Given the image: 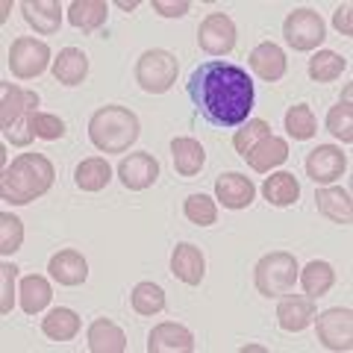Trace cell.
<instances>
[{
	"mask_svg": "<svg viewBox=\"0 0 353 353\" xmlns=\"http://www.w3.org/2000/svg\"><path fill=\"white\" fill-rule=\"evenodd\" d=\"M245 159L256 174H268L271 168H277V165L289 159V145H285V139H280V136H265L259 145H253L245 153Z\"/></svg>",
	"mask_w": 353,
	"mask_h": 353,
	"instance_id": "obj_18",
	"label": "cell"
},
{
	"mask_svg": "<svg viewBox=\"0 0 353 353\" xmlns=\"http://www.w3.org/2000/svg\"><path fill=\"white\" fill-rule=\"evenodd\" d=\"M350 12H353V6H350V3L339 6L336 12H333V27L341 32V36H350V32H353V21H350Z\"/></svg>",
	"mask_w": 353,
	"mask_h": 353,
	"instance_id": "obj_41",
	"label": "cell"
},
{
	"mask_svg": "<svg viewBox=\"0 0 353 353\" xmlns=\"http://www.w3.org/2000/svg\"><path fill=\"white\" fill-rule=\"evenodd\" d=\"M41 333L53 339V341H71L77 333H80V315L74 312V309H53L48 312V318L41 321Z\"/></svg>",
	"mask_w": 353,
	"mask_h": 353,
	"instance_id": "obj_28",
	"label": "cell"
},
{
	"mask_svg": "<svg viewBox=\"0 0 353 353\" xmlns=\"http://www.w3.org/2000/svg\"><path fill=\"white\" fill-rule=\"evenodd\" d=\"M74 180L83 192H101L109 185V180H112V168H109L106 159L92 157V159H83L80 165H77Z\"/></svg>",
	"mask_w": 353,
	"mask_h": 353,
	"instance_id": "obj_27",
	"label": "cell"
},
{
	"mask_svg": "<svg viewBox=\"0 0 353 353\" xmlns=\"http://www.w3.org/2000/svg\"><path fill=\"white\" fill-rule=\"evenodd\" d=\"M347 68V59L336 50H318L312 59H309V77L315 83H333L341 77V71Z\"/></svg>",
	"mask_w": 353,
	"mask_h": 353,
	"instance_id": "obj_31",
	"label": "cell"
},
{
	"mask_svg": "<svg viewBox=\"0 0 353 353\" xmlns=\"http://www.w3.org/2000/svg\"><path fill=\"white\" fill-rule=\"evenodd\" d=\"M50 283L41 277V274H30V277L21 280V309H24L27 315H36L41 312L44 306L50 303Z\"/></svg>",
	"mask_w": 353,
	"mask_h": 353,
	"instance_id": "obj_30",
	"label": "cell"
},
{
	"mask_svg": "<svg viewBox=\"0 0 353 353\" xmlns=\"http://www.w3.org/2000/svg\"><path fill=\"white\" fill-rule=\"evenodd\" d=\"M39 94L27 92L21 85L3 83V101H0V127H3L6 141H12L15 148H27L36 132L30 127V118L36 115Z\"/></svg>",
	"mask_w": 353,
	"mask_h": 353,
	"instance_id": "obj_4",
	"label": "cell"
},
{
	"mask_svg": "<svg viewBox=\"0 0 353 353\" xmlns=\"http://www.w3.org/2000/svg\"><path fill=\"white\" fill-rule=\"evenodd\" d=\"M88 350L92 353H124L127 350V336L115 321L109 318H97L88 327Z\"/></svg>",
	"mask_w": 353,
	"mask_h": 353,
	"instance_id": "obj_20",
	"label": "cell"
},
{
	"mask_svg": "<svg viewBox=\"0 0 353 353\" xmlns=\"http://www.w3.org/2000/svg\"><path fill=\"white\" fill-rule=\"evenodd\" d=\"M327 130L333 132L336 139H341L347 145L353 141V109H350V85L345 88V101H339L327 115Z\"/></svg>",
	"mask_w": 353,
	"mask_h": 353,
	"instance_id": "obj_32",
	"label": "cell"
},
{
	"mask_svg": "<svg viewBox=\"0 0 353 353\" xmlns=\"http://www.w3.org/2000/svg\"><path fill=\"white\" fill-rule=\"evenodd\" d=\"M315 321H318V341L327 350L347 353L353 347V312L350 309H341V306L327 309Z\"/></svg>",
	"mask_w": 353,
	"mask_h": 353,
	"instance_id": "obj_9",
	"label": "cell"
},
{
	"mask_svg": "<svg viewBox=\"0 0 353 353\" xmlns=\"http://www.w3.org/2000/svg\"><path fill=\"white\" fill-rule=\"evenodd\" d=\"M171 274L185 285H201L206 277V259H203L201 248L189 245V241L176 245L171 253Z\"/></svg>",
	"mask_w": 353,
	"mask_h": 353,
	"instance_id": "obj_15",
	"label": "cell"
},
{
	"mask_svg": "<svg viewBox=\"0 0 353 353\" xmlns=\"http://www.w3.org/2000/svg\"><path fill=\"white\" fill-rule=\"evenodd\" d=\"M189 97L209 124L239 127L253 109V83L245 68L221 59L197 65L189 77Z\"/></svg>",
	"mask_w": 353,
	"mask_h": 353,
	"instance_id": "obj_1",
	"label": "cell"
},
{
	"mask_svg": "<svg viewBox=\"0 0 353 353\" xmlns=\"http://www.w3.org/2000/svg\"><path fill=\"white\" fill-rule=\"evenodd\" d=\"M171 157H174V168L180 176H194L201 174L203 162H206V150L197 139H174L171 141Z\"/></svg>",
	"mask_w": 353,
	"mask_h": 353,
	"instance_id": "obj_24",
	"label": "cell"
},
{
	"mask_svg": "<svg viewBox=\"0 0 353 353\" xmlns=\"http://www.w3.org/2000/svg\"><path fill=\"white\" fill-rule=\"evenodd\" d=\"M265 136H271V124H268V121H262V118H253V121H248V124L241 127V130H236L233 148L241 153V157H245V153H248L253 145H259Z\"/></svg>",
	"mask_w": 353,
	"mask_h": 353,
	"instance_id": "obj_36",
	"label": "cell"
},
{
	"mask_svg": "<svg viewBox=\"0 0 353 353\" xmlns=\"http://www.w3.org/2000/svg\"><path fill=\"white\" fill-rule=\"evenodd\" d=\"M130 301H132V309H136L139 315H157L165 309V292L153 283H139L136 289H132Z\"/></svg>",
	"mask_w": 353,
	"mask_h": 353,
	"instance_id": "obj_33",
	"label": "cell"
},
{
	"mask_svg": "<svg viewBox=\"0 0 353 353\" xmlns=\"http://www.w3.org/2000/svg\"><path fill=\"white\" fill-rule=\"evenodd\" d=\"M21 241H24V224H21V218H15L12 212H3L0 215V253L3 256L15 253L21 248Z\"/></svg>",
	"mask_w": 353,
	"mask_h": 353,
	"instance_id": "obj_37",
	"label": "cell"
},
{
	"mask_svg": "<svg viewBox=\"0 0 353 353\" xmlns=\"http://www.w3.org/2000/svg\"><path fill=\"white\" fill-rule=\"evenodd\" d=\"M30 127H32V132H36L39 139H44V141H57V139L65 136V121H62L59 115L36 112V115L30 118Z\"/></svg>",
	"mask_w": 353,
	"mask_h": 353,
	"instance_id": "obj_38",
	"label": "cell"
},
{
	"mask_svg": "<svg viewBox=\"0 0 353 353\" xmlns=\"http://www.w3.org/2000/svg\"><path fill=\"white\" fill-rule=\"evenodd\" d=\"M153 9H157L159 15H165V18H183V15L192 9V3H185V0H180V3H165V0H153Z\"/></svg>",
	"mask_w": 353,
	"mask_h": 353,
	"instance_id": "obj_40",
	"label": "cell"
},
{
	"mask_svg": "<svg viewBox=\"0 0 353 353\" xmlns=\"http://www.w3.org/2000/svg\"><path fill=\"white\" fill-rule=\"evenodd\" d=\"M297 277H301V285H303V292L309 297H324L330 289H333L336 271H333V265H330V262L315 259V262H309L306 268L297 274Z\"/></svg>",
	"mask_w": 353,
	"mask_h": 353,
	"instance_id": "obj_29",
	"label": "cell"
},
{
	"mask_svg": "<svg viewBox=\"0 0 353 353\" xmlns=\"http://www.w3.org/2000/svg\"><path fill=\"white\" fill-rule=\"evenodd\" d=\"M48 271L59 285H83L88 277V262L77 250H59L57 256H50Z\"/></svg>",
	"mask_w": 353,
	"mask_h": 353,
	"instance_id": "obj_19",
	"label": "cell"
},
{
	"mask_svg": "<svg viewBox=\"0 0 353 353\" xmlns=\"http://www.w3.org/2000/svg\"><path fill=\"white\" fill-rule=\"evenodd\" d=\"M176 71H180V62L174 53L153 48L141 53L136 62V83L148 94H165L176 83Z\"/></svg>",
	"mask_w": 353,
	"mask_h": 353,
	"instance_id": "obj_6",
	"label": "cell"
},
{
	"mask_svg": "<svg viewBox=\"0 0 353 353\" xmlns=\"http://www.w3.org/2000/svg\"><path fill=\"white\" fill-rule=\"evenodd\" d=\"M345 171H347V157L336 145H318L306 157V174H309V180L318 185L336 183Z\"/></svg>",
	"mask_w": 353,
	"mask_h": 353,
	"instance_id": "obj_11",
	"label": "cell"
},
{
	"mask_svg": "<svg viewBox=\"0 0 353 353\" xmlns=\"http://www.w3.org/2000/svg\"><path fill=\"white\" fill-rule=\"evenodd\" d=\"M283 36L294 50H315L327 36H324V21L312 9H294L283 21Z\"/></svg>",
	"mask_w": 353,
	"mask_h": 353,
	"instance_id": "obj_8",
	"label": "cell"
},
{
	"mask_svg": "<svg viewBox=\"0 0 353 353\" xmlns=\"http://www.w3.org/2000/svg\"><path fill=\"white\" fill-rule=\"evenodd\" d=\"M21 12H24L27 24L36 32H41V36H53V32H59V27H62L59 0H24Z\"/></svg>",
	"mask_w": 353,
	"mask_h": 353,
	"instance_id": "obj_17",
	"label": "cell"
},
{
	"mask_svg": "<svg viewBox=\"0 0 353 353\" xmlns=\"http://www.w3.org/2000/svg\"><path fill=\"white\" fill-rule=\"evenodd\" d=\"M53 162L41 153H21L12 159V165L3 168V180H0V194L3 201L15 206H27L36 197L48 194L53 185Z\"/></svg>",
	"mask_w": 353,
	"mask_h": 353,
	"instance_id": "obj_2",
	"label": "cell"
},
{
	"mask_svg": "<svg viewBox=\"0 0 353 353\" xmlns=\"http://www.w3.org/2000/svg\"><path fill=\"white\" fill-rule=\"evenodd\" d=\"M285 130H289V136L294 141L312 139L315 136V115H312V109H309L306 103L292 106L289 112H285Z\"/></svg>",
	"mask_w": 353,
	"mask_h": 353,
	"instance_id": "obj_34",
	"label": "cell"
},
{
	"mask_svg": "<svg viewBox=\"0 0 353 353\" xmlns=\"http://www.w3.org/2000/svg\"><path fill=\"white\" fill-rule=\"evenodd\" d=\"M118 176L124 183V189L130 192H145L157 183L159 176V162L150 157V153H130V157L121 159L118 165Z\"/></svg>",
	"mask_w": 353,
	"mask_h": 353,
	"instance_id": "obj_12",
	"label": "cell"
},
{
	"mask_svg": "<svg viewBox=\"0 0 353 353\" xmlns=\"http://www.w3.org/2000/svg\"><path fill=\"white\" fill-rule=\"evenodd\" d=\"M88 74V57L80 48H65L59 57L53 59V77L62 85H80Z\"/></svg>",
	"mask_w": 353,
	"mask_h": 353,
	"instance_id": "obj_23",
	"label": "cell"
},
{
	"mask_svg": "<svg viewBox=\"0 0 353 353\" xmlns=\"http://www.w3.org/2000/svg\"><path fill=\"white\" fill-rule=\"evenodd\" d=\"M48 65H50V48L39 39L21 36L9 48V71L18 80H32V77L44 74Z\"/></svg>",
	"mask_w": 353,
	"mask_h": 353,
	"instance_id": "obj_7",
	"label": "cell"
},
{
	"mask_svg": "<svg viewBox=\"0 0 353 353\" xmlns=\"http://www.w3.org/2000/svg\"><path fill=\"white\" fill-rule=\"evenodd\" d=\"M250 68L256 71L259 80L277 83L285 74V53L274 41H262L259 48H253V53H250Z\"/></svg>",
	"mask_w": 353,
	"mask_h": 353,
	"instance_id": "obj_21",
	"label": "cell"
},
{
	"mask_svg": "<svg viewBox=\"0 0 353 353\" xmlns=\"http://www.w3.org/2000/svg\"><path fill=\"white\" fill-rule=\"evenodd\" d=\"M106 15H109L106 0H74L68 6V21L83 32L101 30L106 24Z\"/></svg>",
	"mask_w": 353,
	"mask_h": 353,
	"instance_id": "obj_25",
	"label": "cell"
},
{
	"mask_svg": "<svg viewBox=\"0 0 353 353\" xmlns=\"http://www.w3.org/2000/svg\"><path fill=\"white\" fill-rule=\"evenodd\" d=\"M256 197V185L250 183V176L245 174H221L215 180V201H221L227 209H248Z\"/></svg>",
	"mask_w": 353,
	"mask_h": 353,
	"instance_id": "obj_14",
	"label": "cell"
},
{
	"mask_svg": "<svg viewBox=\"0 0 353 353\" xmlns=\"http://www.w3.org/2000/svg\"><path fill=\"white\" fill-rule=\"evenodd\" d=\"M15 274L18 268L15 265H0V277H3V294H0V312L9 315L12 312V289H15Z\"/></svg>",
	"mask_w": 353,
	"mask_h": 353,
	"instance_id": "obj_39",
	"label": "cell"
},
{
	"mask_svg": "<svg viewBox=\"0 0 353 353\" xmlns=\"http://www.w3.org/2000/svg\"><path fill=\"white\" fill-rule=\"evenodd\" d=\"M315 297L309 294H289L283 297L280 306H277V321L285 333H301L309 324L315 321Z\"/></svg>",
	"mask_w": 353,
	"mask_h": 353,
	"instance_id": "obj_13",
	"label": "cell"
},
{
	"mask_svg": "<svg viewBox=\"0 0 353 353\" xmlns=\"http://www.w3.org/2000/svg\"><path fill=\"white\" fill-rule=\"evenodd\" d=\"M262 194L271 206L283 209V206H292L297 197H301V183L294 180V174L280 171V174H271L268 180L262 183Z\"/></svg>",
	"mask_w": 353,
	"mask_h": 353,
	"instance_id": "obj_26",
	"label": "cell"
},
{
	"mask_svg": "<svg viewBox=\"0 0 353 353\" xmlns=\"http://www.w3.org/2000/svg\"><path fill=\"white\" fill-rule=\"evenodd\" d=\"M315 203H318V212H321L324 218H330L333 224H350L353 203H350L347 189H339V185H327V189H318Z\"/></svg>",
	"mask_w": 353,
	"mask_h": 353,
	"instance_id": "obj_22",
	"label": "cell"
},
{
	"mask_svg": "<svg viewBox=\"0 0 353 353\" xmlns=\"http://www.w3.org/2000/svg\"><path fill=\"white\" fill-rule=\"evenodd\" d=\"M297 259L285 250H274L268 256H262L253 268V280H256V292L265 297H280L285 292H292V285L297 283Z\"/></svg>",
	"mask_w": 353,
	"mask_h": 353,
	"instance_id": "obj_5",
	"label": "cell"
},
{
	"mask_svg": "<svg viewBox=\"0 0 353 353\" xmlns=\"http://www.w3.org/2000/svg\"><path fill=\"white\" fill-rule=\"evenodd\" d=\"M118 6H121V9H127V12H130V9H136V6H139V0H118Z\"/></svg>",
	"mask_w": 353,
	"mask_h": 353,
	"instance_id": "obj_42",
	"label": "cell"
},
{
	"mask_svg": "<svg viewBox=\"0 0 353 353\" xmlns=\"http://www.w3.org/2000/svg\"><path fill=\"white\" fill-rule=\"evenodd\" d=\"M183 212H185V218H189L192 224H197V227H209V224H215V218H218L215 201H212V197H206V194H192V197H185Z\"/></svg>",
	"mask_w": 353,
	"mask_h": 353,
	"instance_id": "obj_35",
	"label": "cell"
},
{
	"mask_svg": "<svg viewBox=\"0 0 353 353\" xmlns=\"http://www.w3.org/2000/svg\"><path fill=\"white\" fill-rule=\"evenodd\" d=\"M197 44L201 50H206L209 57H224L236 48V24L233 18L224 12H212L201 21L197 27Z\"/></svg>",
	"mask_w": 353,
	"mask_h": 353,
	"instance_id": "obj_10",
	"label": "cell"
},
{
	"mask_svg": "<svg viewBox=\"0 0 353 353\" xmlns=\"http://www.w3.org/2000/svg\"><path fill=\"white\" fill-rule=\"evenodd\" d=\"M139 115L127 106L106 103L88 121V139L101 153H124L139 139Z\"/></svg>",
	"mask_w": 353,
	"mask_h": 353,
	"instance_id": "obj_3",
	"label": "cell"
},
{
	"mask_svg": "<svg viewBox=\"0 0 353 353\" xmlns=\"http://www.w3.org/2000/svg\"><path fill=\"white\" fill-rule=\"evenodd\" d=\"M148 350L150 353H192L194 350V339L183 324L165 321V324L150 330Z\"/></svg>",
	"mask_w": 353,
	"mask_h": 353,
	"instance_id": "obj_16",
	"label": "cell"
}]
</instances>
